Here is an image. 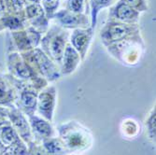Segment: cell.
Here are the masks:
<instances>
[{
    "label": "cell",
    "mask_w": 156,
    "mask_h": 155,
    "mask_svg": "<svg viewBox=\"0 0 156 155\" xmlns=\"http://www.w3.org/2000/svg\"><path fill=\"white\" fill-rule=\"evenodd\" d=\"M155 108H153L151 112V114L149 118L146 121V127H147V132H148V136L149 139L152 143H155V129H156V125H155Z\"/></svg>",
    "instance_id": "2e32d148"
},
{
    "label": "cell",
    "mask_w": 156,
    "mask_h": 155,
    "mask_svg": "<svg viewBox=\"0 0 156 155\" xmlns=\"http://www.w3.org/2000/svg\"><path fill=\"white\" fill-rule=\"evenodd\" d=\"M67 8L73 13H80L83 10V0H68Z\"/></svg>",
    "instance_id": "44dd1931"
},
{
    "label": "cell",
    "mask_w": 156,
    "mask_h": 155,
    "mask_svg": "<svg viewBox=\"0 0 156 155\" xmlns=\"http://www.w3.org/2000/svg\"><path fill=\"white\" fill-rule=\"evenodd\" d=\"M123 1L131 8L136 9V10H145L147 9L145 0H123Z\"/></svg>",
    "instance_id": "603a6c76"
},
{
    "label": "cell",
    "mask_w": 156,
    "mask_h": 155,
    "mask_svg": "<svg viewBox=\"0 0 156 155\" xmlns=\"http://www.w3.org/2000/svg\"><path fill=\"white\" fill-rule=\"evenodd\" d=\"M8 117L9 118L13 128L15 129L19 136H21L27 144L33 141V135L30 125L27 122L24 115L20 109L11 107V109L9 110Z\"/></svg>",
    "instance_id": "3957f363"
},
{
    "label": "cell",
    "mask_w": 156,
    "mask_h": 155,
    "mask_svg": "<svg viewBox=\"0 0 156 155\" xmlns=\"http://www.w3.org/2000/svg\"><path fill=\"white\" fill-rule=\"evenodd\" d=\"M8 113H9L8 109L0 107V127H2V126L7 125V124H9V122L7 120Z\"/></svg>",
    "instance_id": "d4e9b609"
},
{
    "label": "cell",
    "mask_w": 156,
    "mask_h": 155,
    "mask_svg": "<svg viewBox=\"0 0 156 155\" xmlns=\"http://www.w3.org/2000/svg\"><path fill=\"white\" fill-rule=\"evenodd\" d=\"M27 15L29 18L37 17V19H40L39 17L43 16V10H42L41 7L37 4L32 5L27 8Z\"/></svg>",
    "instance_id": "7402d4cb"
},
{
    "label": "cell",
    "mask_w": 156,
    "mask_h": 155,
    "mask_svg": "<svg viewBox=\"0 0 156 155\" xmlns=\"http://www.w3.org/2000/svg\"><path fill=\"white\" fill-rule=\"evenodd\" d=\"M27 154V148L24 143L19 139L18 141L10 144L7 147L4 155H26Z\"/></svg>",
    "instance_id": "9a60e30c"
},
{
    "label": "cell",
    "mask_w": 156,
    "mask_h": 155,
    "mask_svg": "<svg viewBox=\"0 0 156 155\" xmlns=\"http://www.w3.org/2000/svg\"><path fill=\"white\" fill-rule=\"evenodd\" d=\"M44 2V7L46 9L48 17H51L52 13L58 7V0H43Z\"/></svg>",
    "instance_id": "cb8c5ba5"
},
{
    "label": "cell",
    "mask_w": 156,
    "mask_h": 155,
    "mask_svg": "<svg viewBox=\"0 0 156 155\" xmlns=\"http://www.w3.org/2000/svg\"><path fill=\"white\" fill-rule=\"evenodd\" d=\"M63 57H64V65L62 68V73L64 75H67L75 70V68L79 64L80 57L78 52L71 46L66 47Z\"/></svg>",
    "instance_id": "4fadbf2b"
},
{
    "label": "cell",
    "mask_w": 156,
    "mask_h": 155,
    "mask_svg": "<svg viewBox=\"0 0 156 155\" xmlns=\"http://www.w3.org/2000/svg\"><path fill=\"white\" fill-rule=\"evenodd\" d=\"M6 149H7V147L3 144V142L1 141V139H0V155H4L5 154Z\"/></svg>",
    "instance_id": "484cf974"
},
{
    "label": "cell",
    "mask_w": 156,
    "mask_h": 155,
    "mask_svg": "<svg viewBox=\"0 0 156 155\" xmlns=\"http://www.w3.org/2000/svg\"><path fill=\"white\" fill-rule=\"evenodd\" d=\"M136 27H133L124 23H112L108 24L101 34L102 38L107 43H114L116 41H121L127 36H129L133 30H136Z\"/></svg>",
    "instance_id": "277c9868"
},
{
    "label": "cell",
    "mask_w": 156,
    "mask_h": 155,
    "mask_svg": "<svg viewBox=\"0 0 156 155\" xmlns=\"http://www.w3.org/2000/svg\"><path fill=\"white\" fill-rule=\"evenodd\" d=\"M32 60L37 65V68L41 71L42 75L47 77L50 80L58 79L59 74L56 70L54 65L48 59L47 56L39 50H36L32 53Z\"/></svg>",
    "instance_id": "52a82bcc"
},
{
    "label": "cell",
    "mask_w": 156,
    "mask_h": 155,
    "mask_svg": "<svg viewBox=\"0 0 156 155\" xmlns=\"http://www.w3.org/2000/svg\"><path fill=\"white\" fill-rule=\"evenodd\" d=\"M113 2V0H91L92 5V17H93V27L95 25V20L96 15L99 9L105 8L108 5H110Z\"/></svg>",
    "instance_id": "e0dca14e"
},
{
    "label": "cell",
    "mask_w": 156,
    "mask_h": 155,
    "mask_svg": "<svg viewBox=\"0 0 156 155\" xmlns=\"http://www.w3.org/2000/svg\"><path fill=\"white\" fill-rule=\"evenodd\" d=\"M42 146L48 155H66L68 153L62 140L54 136L42 140Z\"/></svg>",
    "instance_id": "7c38bea8"
},
{
    "label": "cell",
    "mask_w": 156,
    "mask_h": 155,
    "mask_svg": "<svg viewBox=\"0 0 156 155\" xmlns=\"http://www.w3.org/2000/svg\"><path fill=\"white\" fill-rule=\"evenodd\" d=\"M26 155H48L43 146L39 145L37 141H31L28 144Z\"/></svg>",
    "instance_id": "d6986e66"
},
{
    "label": "cell",
    "mask_w": 156,
    "mask_h": 155,
    "mask_svg": "<svg viewBox=\"0 0 156 155\" xmlns=\"http://www.w3.org/2000/svg\"><path fill=\"white\" fill-rule=\"evenodd\" d=\"M3 9V5L1 4V3H0V11H1Z\"/></svg>",
    "instance_id": "83f0119b"
},
{
    "label": "cell",
    "mask_w": 156,
    "mask_h": 155,
    "mask_svg": "<svg viewBox=\"0 0 156 155\" xmlns=\"http://www.w3.org/2000/svg\"><path fill=\"white\" fill-rule=\"evenodd\" d=\"M37 93L34 91H24L21 93L19 109L28 116H33L37 109Z\"/></svg>",
    "instance_id": "9c48e42d"
},
{
    "label": "cell",
    "mask_w": 156,
    "mask_h": 155,
    "mask_svg": "<svg viewBox=\"0 0 156 155\" xmlns=\"http://www.w3.org/2000/svg\"><path fill=\"white\" fill-rule=\"evenodd\" d=\"M29 1H30V2H35V3H37V2L39 1V0H29Z\"/></svg>",
    "instance_id": "4316f807"
},
{
    "label": "cell",
    "mask_w": 156,
    "mask_h": 155,
    "mask_svg": "<svg viewBox=\"0 0 156 155\" xmlns=\"http://www.w3.org/2000/svg\"><path fill=\"white\" fill-rule=\"evenodd\" d=\"M0 139H1L3 144L6 147H8L10 144L18 141L21 138L17 134V132L15 131V129L9 124H7L2 126V127H0Z\"/></svg>",
    "instance_id": "5bb4252c"
},
{
    "label": "cell",
    "mask_w": 156,
    "mask_h": 155,
    "mask_svg": "<svg viewBox=\"0 0 156 155\" xmlns=\"http://www.w3.org/2000/svg\"><path fill=\"white\" fill-rule=\"evenodd\" d=\"M92 29L89 30H81V29H78L76 30L72 37H71V42L74 46V48H76V50L78 51H80L81 57L83 58L85 52H86L89 43L92 38Z\"/></svg>",
    "instance_id": "ba28073f"
},
{
    "label": "cell",
    "mask_w": 156,
    "mask_h": 155,
    "mask_svg": "<svg viewBox=\"0 0 156 155\" xmlns=\"http://www.w3.org/2000/svg\"><path fill=\"white\" fill-rule=\"evenodd\" d=\"M56 17L65 27H76L80 24L85 26L87 23L84 16H80L79 13H73L69 10H62L58 12L56 14Z\"/></svg>",
    "instance_id": "8fae6325"
},
{
    "label": "cell",
    "mask_w": 156,
    "mask_h": 155,
    "mask_svg": "<svg viewBox=\"0 0 156 155\" xmlns=\"http://www.w3.org/2000/svg\"><path fill=\"white\" fill-rule=\"evenodd\" d=\"M60 139L68 152L84 150L92 146L93 136L89 129L77 122H68L58 126Z\"/></svg>",
    "instance_id": "6da1fadb"
},
{
    "label": "cell",
    "mask_w": 156,
    "mask_h": 155,
    "mask_svg": "<svg viewBox=\"0 0 156 155\" xmlns=\"http://www.w3.org/2000/svg\"><path fill=\"white\" fill-rule=\"evenodd\" d=\"M30 128L33 133V136L36 138V141L39 142L49 137L54 136V130L49 121L39 118L37 116L29 117Z\"/></svg>",
    "instance_id": "8992f818"
},
{
    "label": "cell",
    "mask_w": 156,
    "mask_h": 155,
    "mask_svg": "<svg viewBox=\"0 0 156 155\" xmlns=\"http://www.w3.org/2000/svg\"><path fill=\"white\" fill-rule=\"evenodd\" d=\"M15 71L18 74V76H20L23 79H28L34 75L32 69L29 68V66H28L26 64H24L23 62H21V61H18L16 63Z\"/></svg>",
    "instance_id": "ac0fdd59"
},
{
    "label": "cell",
    "mask_w": 156,
    "mask_h": 155,
    "mask_svg": "<svg viewBox=\"0 0 156 155\" xmlns=\"http://www.w3.org/2000/svg\"><path fill=\"white\" fill-rule=\"evenodd\" d=\"M55 106V89L53 87L44 90L37 97V107L38 113L45 120L51 122Z\"/></svg>",
    "instance_id": "5b68a950"
},
{
    "label": "cell",
    "mask_w": 156,
    "mask_h": 155,
    "mask_svg": "<svg viewBox=\"0 0 156 155\" xmlns=\"http://www.w3.org/2000/svg\"><path fill=\"white\" fill-rule=\"evenodd\" d=\"M13 99V94L4 86L0 85V105H10Z\"/></svg>",
    "instance_id": "ffe728a7"
},
{
    "label": "cell",
    "mask_w": 156,
    "mask_h": 155,
    "mask_svg": "<svg viewBox=\"0 0 156 155\" xmlns=\"http://www.w3.org/2000/svg\"><path fill=\"white\" fill-rule=\"evenodd\" d=\"M111 15L125 23H134L137 21L138 13L136 9L123 2H120L114 9H112Z\"/></svg>",
    "instance_id": "30bf717a"
},
{
    "label": "cell",
    "mask_w": 156,
    "mask_h": 155,
    "mask_svg": "<svg viewBox=\"0 0 156 155\" xmlns=\"http://www.w3.org/2000/svg\"><path fill=\"white\" fill-rule=\"evenodd\" d=\"M66 39V34L64 32L60 31L57 33V31H52L42 40V46H43L44 51L58 63L61 62L64 56Z\"/></svg>",
    "instance_id": "7a4b0ae2"
}]
</instances>
